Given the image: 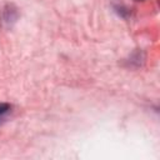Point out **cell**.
<instances>
[{
  "instance_id": "1",
  "label": "cell",
  "mask_w": 160,
  "mask_h": 160,
  "mask_svg": "<svg viewBox=\"0 0 160 160\" xmlns=\"http://www.w3.org/2000/svg\"><path fill=\"white\" fill-rule=\"evenodd\" d=\"M10 109H11V106H10L9 104H6V102H0V120L10 111Z\"/></svg>"
},
{
  "instance_id": "2",
  "label": "cell",
  "mask_w": 160,
  "mask_h": 160,
  "mask_svg": "<svg viewBox=\"0 0 160 160\" xmlns=\"http://www.w3.org/2000/svg\"><path fill=\"white\" fill-rule=\"evenodd\" d=\"M135 1H142V0H135Z\"/></svg>"
}]
</instances>
